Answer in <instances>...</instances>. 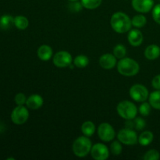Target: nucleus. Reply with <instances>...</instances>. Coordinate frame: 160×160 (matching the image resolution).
Masks as SVG:
<instances>
[{"instance_id": "1", "label": "nucleus", "mask_w": 160, "mask_h": 160, "mask_svg": "<svg viewBox=\"0 0 160 160\" xmlns=\"http://www.w3.org/2000/svg\"><path fill=\"white\" fill-rule=\"evenodd\" d=\"M110 25L112 30L119 34L128 32L131 29L132 23L129 16L123 12H117L110 19Z\"/></svg>"}, {"instance_id": "2", "label": "nucleus", "mask_w": 160, "mask_h": 160, "mask_svg": "<svg viewBox=\"0 0 160 160\" xmlns=\"http://www.w3.org/2000/svg\"><path fill=\"white\" fill-rule=\"evenodd\" d=\"M117 68L119 73L123 76L133 77L138 73L140 70V66L138 62L134 59L124 57L118 61Z\"/></svg>"}, {"instance_id": "3", "label": "nucleus", "mask_w": 160, "mask_h": 160, "mask_svg": "<svg viewBox=\"0 0 160 160\" xmlns=\"http://www.w3.org/2000/svg\"><path fill=\"white\" fill-rule=\"evenodd\" d=\"M92 143V141L87 136H81L78 137L73 142L72 145V150L73 154L79 158H84L87 156L91 152Z\"/></svg>"}, {"instance_id": "4", "label": "nucleus", "mask_w": 160, "mask_h": 160, "mask_svg": "<svg viewBox=\"0 0 160 160\" xmlns=\"http://www.w3.org/2000/svg\"><path fill=\"white\" fill-rule=\"evenodd\" d=\"M117 113L119 114L121 118L124 119V120H133L137 117L138 109L137 106H135L134 103L132 102L128 101V100H124L117 105Z\"/></svg>"}, {"instance_id": "5", "label": "nucleus", "mask_w": 160, "mask_h": 160, "mask_svg": "<svg viewBox=\"0 0 160 160\" xmlns=\"http://www.w3.org/2000/svg\"><path fill=\"white\" fill-rule=\"evenodd\" d=\"M130 96L133 100L138 102H143L148 98L149 93L145 85L141 84H135L132 85L129 91Z\"/></svg>"}, {"instance_id": "6", "label": "nucleus", "mask_w": 160, "mask_h": 160, "mask_svg": "<svg viewBox=\"0 0 160 160\" xmlns=\"http://www.w3.org/2000/svg\"><path fill=\"white\" fill-rule=\"evenodd\" d=\"M117 138L122 144L126 145H134L138 143V136L133 129H121L117 134Z\"/></svg>"}, {"instance_id": "7", "label": "nucleus", "mask_w": 160, "mask_h": 160, "mask_svg": "<svg viewBox=\"0 0 160 160\" xmlns=\"http://www.w3.org/2000/svg\"><path fill=\"white\" fill-rule=\"evenodd\" d=\"M29 118V111L24 106H17L11 113V120L14 124L22 125Z\"/></svg>"}, {"instance_id": "8", "label": "nucleus", "mask_w": 160, "mask_h": 160, "mask_svg": "<svg viewBox=\"0 0 160 160\" xmlns=\"http://www.w3.org/2000/svg\"><path fill=\"white\" fill-rule=\"evenodd\" d=\"M73 62L71 54L67 51H59L53 56L52 62L58 68H66Z\"/></svg>"}, {"instance_id": "9", "label": "nucleus", "mask_w": 160, "mask_h": 160, "mask_svg": "<svg viewBox=\"0 0 160 160\" xmlns=\"http://www.w3.org/2000/svg\"><path fill=\"white\" fill-rule=\"evenodd\" d=\"M98 136L102 142H109L115 138L116 131L110 123H102L98 128Z\"/></svg>"}, {"instance_id": "10", "label": "nucleus", "mask_w": 160, "mask_h": 160, "mask_svg": "<svg viewBox=\"0 0 160 160\" xmlns=\"http://www.w3.org/2000/svg\"><path fill=\"white\" fill-rule=\"evenodd\" d=\"M109 149L102 143H97L92 145L91 149V156L95 160H106L109 156Z\"/></svg>"}, {"instance_id": "11", "label": "nucleus", "mask_w": 160, "mask_h": 160, "mask_svg": "<svg viewBox=\"0 0 160 160\" xmlns=\"http://www.w3.org/2000/svg\"><path fill=\"white\" fill-rule=\"evenodd\" d=\"M133 9L141 13H147L154 7V0H132Z\"/></svg>"}, {"instance_id": "12", "label": "nucleus", "mask_w": 160, "mask_h": 160, "mask_svg": "<svg viewBox=\"0 0 160 160\" xmlns=\"http://www.w3.org/2000/svg\"><path fill=\"white\" fill-rule=\"evenodd\" d=\"M98 62L102 68L105 69V70H111L117 66V57L111 53H106V54L101 56Z\"/></svg>"}, {"instance_id": "13", "label": "nucleus", "mask_w": 160, "mask_h": 160, "mask_svg": "<svg viewBox=\"0 0 160 160\" xmlns=\"http://www.w3.org/2000/svg\"><path fill=\"white\" fill-rule=\"evenodd\" d=\"M128 40L130 45L132 46H140L144 40L143 34L138 29L130 30L128 35Z\"/></svg>"}, {"instance_id": "14", "label": "nucleus", "mask_w": 160, "mask_h": 160, "mask_svg": "<svg viewBox=\"0 0 160 160\" xmlns=\"http://www.w3.org/2000/svg\"><path fill=\"white\" fill-rule=\"evenodd\" d=\"M44 99L40 95L38 94H34L31 95L27 98L26 105L28 109H32V110H36L38 109L43 106Z\"/></svg>"}, {"instance_id": "15", "label": "nucleus", "mask_w": 160, "mask_h": 160, "mask_svg": "<svg viewBox=\"0 0 160 160\" xmlns=\"http://www.w3.org/2000/svg\"><path fill=\"white\" fill-rule=\"evenodd\" d=\"M53 54L52 48L48 45H42L38 48L37 55L42 61H48Z\"/></svg>"}, {"instance_id": "16", "label": "nucleus", "mask_w": 160, "mask_h": 160, "mask_svg": "<svg viewBox=\"0 0 160 160\" xmlns=\"http://www.w3.org/2000/svg\"><path fill=\"white\" fill-rule=\"evenodd\" d=\"M145 56L148 60H155L160 56V47L157 45H150L145 48Z\"/></svg>"}, {"instance_id": "17", "label": "nucleus", "mask_w": 160, "mask_h": 160, "mask_svg": "<svg viewBox=\"0 0 160 160\" xmlns=\"http://www.w3.org/2000/svg\"><path fill=\"white\" fill-rule=\"evenodd\" d=\"M154 134L149 131H145L138 136V143L142 146H148L152 142Z\"/></svg>"}, {"instance_id": "18", "label": "nucleus", "mask_w": 160, "mask_h": 160, "mask_svg": "<svg viewBox=\"0 0 160 160\" xmlns=\"http://www.w3.org/2000/svg\"><path fill=\"white\" fill-rule=\"evenodd\" d=\"M81 130L84 135L87 137H92L95 132V125L91 120H87L82 123Z\"/></svg>"}, {"instance_id": "19", "label": "nucleus", "mask_w": 160, "mask_h": 160, "mask_svg": "<svg viewBox=\"0 0 160 160\" xmlns=\"http://www.w3.org/2000/svg\"><path fill=\"white\" fill-rule=\"evenodd\" d=\"M148 101L152 107L156 109H160V90H156L152 92L148 96Z\"/></svg>"}, {"instance_id": "20", "label": "nucleus", "mask_w": 160, "mask_h": 160, "mask_svg": "<svg viewBox=\"0 0 160 160\" xmlns=\"http://www.w3.org/2000/svg\"><path fill=\"white\" fill-rule=\"evenodd\" d=\"M14 24V18L11 15H3L0 17V28L9 30Z\"/></svg>"}, {"instance_id": "21", "label": "nucleus", "mask_w": 160, "mask_h": 160, "mask_svg": "<svg viewBox=\"0 0 160 160\" xmlns=\"http://www.w3.org/2000/svg\"><path fill=\"white\" fill-rule=\"evenodd\" d=\"M14 25L19 30H25L29 26V20L24 16H17L14 18Z\"/></svg>"}, {"instance_id": "22", "label": "nucleus", "mask_w": 160, "mask_h": 160, "mask_svg": "<svg viewBox=\"0 0 160 160\" xmlns=\"http://www.w3.org/2000/svg\"><path fill=\"white\" fill-rule=\"evenodd\" d=\"M73 64L78 68H85L89 64V59L87 56L79 55L73 59Z\"/></svg>"}, {"instance_id": "23", "label": "nucleus", "mask_w": 160, "mask_h": 160, "mask_svg": "<svg viewBox=\"0 0 160 160\" xmlns=\"http://www.w3.org/2000/svg\"><path fill=\"white\" fill-rule=\"evenodd\" d=\"M131 23H132V26L137 28H142L146 24L147 19L142 14H138V15L134 16V17L131 19Z\"/></svg>"}, {"instance_id": "24", "label": "nucleus", "mask_w": 160, "mask_h": 160, "mask_svg": "<svg viewBox=\"0 0 160 160\" xmlns=\"http://www.w3.org/2000/svg\"><path fill=\"white\" fill-rule=\"evenodd\" d=\"M102 0H81L83 7L88 9H95L99 7Z\"/></svg>"}, {"instance_id": "25", "label": "nucleus", "mask_w": 160, "mask_h": 160, "mask_svg": "<svg viewBox=\"0 0 160 160\" xmlns=\"http://www.w3.org/2000/svg\"><path fill=\"white\" fill-rule=\"evenodd\" d=\"M123 151V147H122L121 142L120 141H114L111 143L109 152L112 153L113 156H120Z\"/></svg>"}, {"instance_id": "26", "label": "nucleus", "mask_w": 160, "mask_h": 160, "mask_svg": "<svg viewBox=\"0 0 160 160\" xmlns=\"http://www.w3.org/2000/svg\"><path fill=\"white\" fill-rule=\"evenodd\" d=\"M127 54V49L125 46L122 44H118L113 48V55L117 57V59H122L124 58Z\"/></svg>"}, {"instance_id": "27", "label": "nucleus", "mask_w": 160, "mask_h": 160, "mask_svg": "<svg viewBox=\"0 0 160 160\" xmlns=\"http://www.w3.org/2000/svg\"><path fill=\"white\" fill-rule=\"evenodd\" d=\"M152 106L150 105L149 102H143L139 106L138 111L140 112L141 115L142 117H148L151 112Z\"/></svg>"}, {"instance_id": "28", "label": "nucleus", "mask_w": 160, "mask_h": 160, "mask_svg": "<svg viewBox=\"0 0 160 160\" xmlns=\"http://www.w3.org/2000/svg\"><path fill=\"white\" fill-rule=\"evenodd\" d=\"M134 129L136 131H142L146 126V122L142 117H137L133 119Z\"/></svg>"}, {"instance_id": "29", "label": "nucleus", "mask_w": 160, "mask_h": 160, "mask_svg": "<svg viewBox=\"0 0 160 160\" xmlns=\"http://www.w3.org/2000/svg\"><path fill=\"white\" fill-rule=\"evenodd\" d=\"M143 159L145 160H159L160 159V154L156 149H151L146 152Z\"/></svg>"}, {"instance_id": "30", "label": "nucleus", "mask_w": 160, "mask_h": 160, "mask_svg": "<svg viewBox=\"0 0 160 160\" xmlns=\"http://www.w3.org/2000/svg\"><path fill=\"white\" fill-rule=\"evenodd\" d=\"M152 18L156 23L160 24V4L156 5L152 9Z\"/></svg>"}, {"instance_id": "31", "label": "nucleus", "mask_w": 160, "mask_h": 160, "mask_svg": "<svg viewBox=\"0 0 160 160\" xmlns=\"http://www.w3.org/2000/svg\"><path fill=\"white\" fill-rule=\"evenodd\" d=\"M27 98L23 93H18L15 96V102L17 106H24L26 104Z\"/></svg>"}, {"instance_id": "32", "label": "nucleus", "mask_w": 160, "mask_h": 160, "mask_svg": "<svg viewBox=\"0 0 160 160\" xmlns=\"http://www.w3.org/2000/svg\"><path fill=\"white\" fill-rule=\"evenodd\" d=\"M69 8H70V9L72 12H78L81 11L83 6L81 4V2H78V1L71 2V3H70V5H69Z\"/></svg>"}, {"instance_id": "33", "label": "nucleus", "mask_w": 160, "mask_h": 160, "mask_svg": "<svg viewBox=\"0 0 160 160\" xmlns=\"http://www.w3.org/2000/svg\"><path fill=\"white\" fill-rule=\"evenodd\" d=\"M152 85L156 90H160V74L154 77L152 81Z\"/></svg>"}, {"instance_id": "34", "label": "nucleus", "mask_w": 160, "mask_h": 160, "mask_svg": "<svg viewBox=\"0 0 160 160\" xmlns=\"http://www.w3.org/2000/svg\"><path fill=\"white\" fill-rule=\"evenodd\" d=\"M2 127L1 122H0V131H2Z\"/></svg>"}, {"instance_id": "35", "label": "nucleus", "mask_w": 160, "mask_h": 160, "mask_svg": "<svg viewBox=\"0 0 160 160\" xmlns=\"http://www.w3.org/2000/svg\"><path fill=\"white\" fill-rule=\"evenodd\" d=\"M68 1H70V2H76V1H78V0H68Z\"/></svg>"}, {"instance_id": "36", "label": "nucleus", "mask_w": 160, "mask_h": 160, "mask_svg": "<svg viewBox=\"0 0 160 160\" xmlns=\"http://www.w3.org/2000/svg\"><path fill=\"white\" fill-rule=\"evenodd\" d=\"M159 1H160V0H159Z\"/></svg>"}]
</instances>
